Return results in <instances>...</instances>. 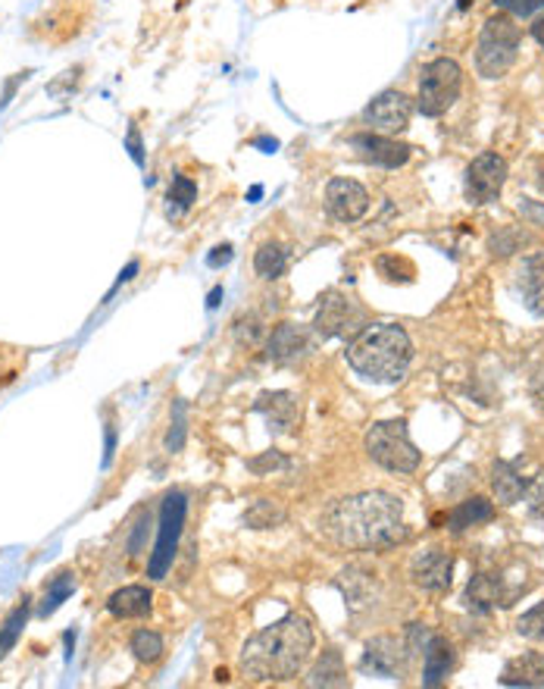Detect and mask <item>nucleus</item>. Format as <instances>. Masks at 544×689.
Returning a JSON list of instances; mask_svg holds the SVG:
<instances>
[{
  "label": "nucleus",
  "instance_id": "31",
  "mask_svg": "<svg viewBox=\"0 0 544 689\" xmlns=\"http://www.w3.org/2000/svg\"><path fill=\"white\" fill-rule=\"evenodd\" d=\"M267 335V327H263V320L257 317V313H248V317H242L238 323H235V342L238 345H260V339Z\"/></svg>",
  "mask_w": 544,
  "mask_h": 689
},
{
  "label": "nucleus",
  "instance_id": "2",
  "mask_svg": "<svg viewBox=\"0 0 544 689\" xmlns=\"http://www.w3.org/2000/svg\"><path fill=\"white\" fill-rule=\"evenodd\" d=\"M313 655V627L307 617L288 614L250 637L242 649V670L257 684H282L304 670Z\"/></svg>",
  "mask_w": 544,
  "mask_h": 689
},
{
  "label": "nucleus",
  "instance_id": "24",
  "mask_svg": "<svg viewBox=\"0 0 544 689\" xmlns=\"http://www.w3.org/2000/svg\"><path fill=\"white\" fill-rule=\"evenodd\" d=\"M254 270H257L260 280H279V276H285V270H288V248H282L275 242L260 245V251L254 255Z\"/></svg>",
  "mask_w": 544,
  "mask_h": 689
},
{
  "label": "nucleus",
  "instance_id": "17",
  "mask_svg": "<svg viewBox=\"0 0 544 689\" xmlns=\"http://www.w3.org/2000/svg\"><path fill=\"white\" fill-rule=\"evenodd\" d=\"M450 667H454V645H450L445 637L432 633L429 642L422 645V684H425V687L445 684Z\"/></svg>",
  "mask_w": 544,
  "mask_h": 689
},
{
  "label": "nucleus",
  "instance_id": "41",
  "mask_svg": "<svg viewBox=\"0 0 544 689\" xmlns=\"http://www.w3.org/2000/svg\"><path fill=\"white\" fill-rule=\"evenodd\" d=\"M532 395H535V402L544 408V367L535 373V380H532Z\"/></svg>",
  "mask_w": 544,
  "mask_h": 689
},
{
  "label": "nucleus",
  "instance_id": "9",
  "mask_svg": "<svg viewBox=\"0 0 544 689\" xmlns=\"http://www.w3.org/2000/svg\"><path fill=\"white\" fill-rule=\"evenodd\" d=\"M507 182V160L500 153H479L467 167V198L472 205H492L500 198Z\"/></svg>",
  "mask_w": 544,
  "mask_h": 689
},
{
  "label": "nucleus",
  "instance_id": "13",
  "mask_svg": "<svg viewBox=\"0 0 544 689\" xmlns=\"http://www.w3.org/2000/svg\"><path fill=\"white\" fill-rule=\"evenodd\" d=\"M354 151L360 153L367 163L385 167V170H397L410 160V148L404 142H397L395 135H382V132H367V135H354L350 138Z\"/></svg>",
  "mask_w": 544,
  "mask_h": 689
},
{
  "label": "nucleus",
  "instance_id": "28",
  "mask_svg": "<svg viewBox=\"0 0 544 689\" xmlns=\"http://www.w3.org/2000/svg\"><path fill=\"white\" fill-rule=\"evenodd\" d=\"M128 649L135 652L138 662L153 664L163 659V649H166V645H163V637H160V633H153V630H138V633L132 637V642H128Z\"/></svg>",
  "mask_w": 544,
  "mask_h": 689
},
{
  "label": "nucleus",
  "instance_id": "22",
  "mask_svg": "<svg viewBox=\"0 0 544 689\" xmlns=\"http://www.w3.org/2000/svg\"><path fill=\"white\" fill-rule=\"evenodd\" d=\"M520 292L526 307L544 317V255H532L520 267Z\"/></svg>",
  "mask_w": 544,
  "mask_h": 689
},
{
  "label": "nucleus",
  "instance_id": "11",
  "mask_svg": "<svg viewBox=\"0 0 544 689\" xmlns=\"http://www.w3.org/2000/svg\"><path fill=\"white\" fill-rule=\"evenodd\" d=\"M325 210L338 223H357L370 210V192L354 180H332L325 185Z\"/></svg>",
  "mask_w": 544,
  "mask_h": 689
},
{
  "label": "nucleus",
  "instance_id": "14",
  "mask_svg": "<svg viewBox=\"0 0 544 689\" xmlns=\"http://www.w3.org/2000/svg\"><path fill=\"white\" fill-rule=\"evenodd\" d=\"M407 642H397L395 637H379L372 639L363 652V670H372L379 677H388V680H397L404 677V664H407Z\"/></svg>",
  "mask_w": 544,
  "mask_h": 689
},
{
  "label": "nucleus",
  "instance_id": "1",
  "mask_svg": "<svg viewBox=\"0 0 544 689\" xmlns=\"http://www.w3.org/2000/svg\"><path fill=\"white\" fill-rule=\"evenodd\" d=\"M322 530L335 545L350 552L392 549L407 537L404 505L388 492H357L338 499L322 517Z\"/></svg>",
  "mask_w": 544,
  "mask_h": 689
},
{
  "label": "nucleus",
  "instance_id": "7",
  "mask_svg": "<svg viewBox=\"0 0 544 689\" xmlns=\"http://www.w3.org/2000/svg\"><path fill=\"white\" fill-rule=\"evenodd\" d=\"M185 510L188 502L182 492H170L163 499V510H160V537H157V549L150 555L148 574L150 580H163L166 570L173 567L175 549H178V537H182V524H185Z\"/></svg>",
  "mask_w": 544,
  "mask_h": 689
},
{
  "label": "nucleus",
  "instance_id": "4",
  "mask_svg": "<svg viewBox=\"0 0 544 689\" xmlns=\"http://www.w3.org/2000/svg\"><path fill=\"white\" fill-rule=\"evenodd\" d=\"M520 41H522L520 26H517L507 13H497V16H492V20L482 26L479 45H475V70H479V76H485V78L507 76V73H510V66L517 63Z\"/></svg>",
  "mask_w": 544,
  "mask_h": 689
},
{
  "label": "nucleus",
  "instance_id": "34",
  "mask_svg": "<svg viewBox=\"0 0 544 689\" xmlns=\"http://www.w3.org/2000/svg\"><path fill=\"white\" fill-rule=\"evenodd\" d=\"M182 442H185V405L182 402H175V420H173V430L166 435V448L170 452H178L182 448Z\"/></svg>",
  "mask_w": 544,
  "mask_h": 689
},
{
  "label": "nucleus",
  "instance_id": "33",
  "mask_svg": "<svg viewBox=\"0 0 544 689\" xmlns=\"http://www.w3.org/2000/svg\"><path fill=\"white\" fill-rule=\"evenodd\" d=\"M520 245H526V235H520V232H514V230H504L500 235H495V238L489 242L492 255H500V257L514 255Z\"/></svg>",
  "mask_w": 544,
  "mask_h": 689
},
{
  "label": "nucleus",
  "instance_id": "21",
  "mask_svg": "<svg viewBox=\"0 0 544 689\" xmlns=\"http://www.w3.org/2000/svg\"><path fill=\"white\" fill-rule=\"evenodd\" d=\"M153 608V592L148 587H123L107 599V612L113 617H145Z\"/></svg>",
  "mask_w": 544,
  "mask_h": 689
},
{
  "label": "nucleus",
  "instance_id": "26",
  "mask_svg": "<svg viewBox=\"0 0 544 689\" xmlns=\"http://www.w3.org/2000/svg\"><path fill=\"white\" fill-rule=\"evenodd\" d=\"M310 687H345V664H342V655L335 649L322 652L320 664L310 670Z\"/></svg>",
  "mask_w": 544,
  "mask_h": 689
},
{
  "label": "nucleus",
  "instance_id": "16",
  "mask_svg": "<svg viewBox=\"0 0 544 689\" xmlns=\"http://www.w3.org/2000/svg\"><path fill=\"white\" fill-rule=\"evenodd\" d=\"M307 352V332L295 323H279L267 339V358L272 364H295Z\"/></svg>",
  "mask_w": 544,
  "mask_h": 689
},
{
  "label": "nucleus",
  "instance_id": "46",
  "mask_svg": "<svg viewBox=\"0 0 544 689\" xmlns=\"http://www.w3.org/2000/svg\"><path fill=\"white\" fill-rule=\"evenodd\" d=\"M260 198H263V188H260V185H254V188L248 192V201H250V205H257Z\"/></svg>",
  "mask_w": 544,
  "mask_h": 689
},
{
  "label": "nucleus",
  "instance_id": "39",
  "mask_svg": "<svg viewBox=\"0 0 544 689\" xmlns=\"http://www.w3.org/2000/svg\"><path fill=\"white\" fill-rule=\"evenodd\" d=\"M232 260V245H220V248H213V255L207 257V263L213 267V270H220V267H225Z\"/></svg>",
  "mask_w": 544,
  "mask_h": 689
},
{
  "label": "nucleus",
  "instance_id": "20",
  "mask_svg": "<svg viewBox=\"0 0 544 689\" xmlns=\"http://www.w3.org/2000/svg\"><path fill=\"white\" fill-rule=\"evenodd\" d=\"M504 687H544V655L526 652L520 659L504 664L500 670Z\"/></svg>",
  "mask_w": 544,
  "mask_h": 689
},
{
  "label": "nucleus",
  "instance_id": "45",
  "mask_svg": "<svg viewBox=\"0 0 544 689\" xmlns=\"http://www.w3.org/2000/svg\"><path fill=\"white\" fill-rule=\"evenodd\" d=\"M257 148H267V153H272L279 148V142L275 138H257Z\"/></svg>",
  "mask_w": 544,
  "mask_h": 689
},
{
  "label": "nucleus",
  "instance_id": "8",
  "mask_svg": "<svg viewBox=\"0 0 544 689\" xmlns=\"http://www.w3.org/2000/svg\"><path fill=\"white\" fill-rule=\"evenodd\" d=\"M313 330L322 339H347V335H357L363 330V310L354 305L347 295L342 292H329L322 298L320 310H317V320H313Z\"/></svg>",
  "mask_w": 544,
  "mask_h": 689
},
{
  "label": "nucleus",
  "instance_id": "36",
  "mask_svg": "<svg viewBox=\"0 0 544 689\" xmlns=\"http://www.w3.org/2000/svg\"><path fill=\"white\" fill-rule=\"evenodd\" d=\"M495 7L514 13V16H532L535 10H542L544 0H495Z\"/></svg>",
  "mask_w": 544,
  "mask_h": 689
},
{
  "label": "nucleus",
  "instance_id": "18",
  "mask_svg": "<svg viewBox=\"0 0 544 689\" xmlns=\"http://www.w3.org/2000/svg\"><path fill=\"white\" fill-rule=\"evenodd\" d=\"M492 489H495L500 505H517L522 495H526V489H529V480L522 477L517 460H495V467H492Z\"/></svg>",
  "mask_w": 544,
  "mask_h": 689
},
{
  "label": "nucleus",
  "instance_id": "29",
  "mask_svg": "<svg viewBox=\"0 0 544 689\" xmlns=\"http://www.w3.org/2000/svg\"><path fill=\"white\" fill-rule=\"evenodd\" d=\"M73 589H75V577L73 574H60L53 583L48 587V592H45V605L38 608V614L41 617H48V614H53L70 595H73Z\"/></svg>",
  "mask_w": 544,
  "mask_h": 689
},
{
  "label": "nucleus",
  "instance_id": "43",
  "mask_svg": "<svg viewBox=\"0 0 544 689\" xmlns=\"http://www.w3.org/2000/svg\"><path fill=\"white\" fill-rule=\"evenodd\" d=\"M532 35H535V41L544 48V13L535 20V23H532Z\"/></svg>",
  "mask_w": 544,
  "mask_h": 689
},
{
  "label": "nucleus",
  "instance_id": "37",
  "mask_svg": "<svg viewBox=\"0 0 544 689\" xmlns=\"http://www.w3.org/2000/svg\"><path fill=\"white\" fill-rule=\"evenodd\" d=\"M248 467L254 473H267V470H279V467H288V458H282L279 452H267L263 458H250Z\"/></svg>",
  "mask_w": 544,
  "mask_h": 689
},
{
  "label": "nucleus",
  "instance_id": "27",
  "mask_svg": "<svg viewBox=\"0 0 544 689\" xmlns=\"http://www.w3.org/2000/svg\"><path fill=\"white\" fill-rule=\"evenodd\" d=\"M25 620H28V599H23L13 612L7 614V620H3V627H0V659L20 642Z\"/></svg>",
  "mask_w": 544,
  "mask_h": 689
},
{
  "label": "nucleus",
  "instance_id": "5",
  "mask_svg": "<svg viewBox=\"0 0 544 689\" xmlns=\"http://www.w3.org/2000/svg\"><path fill=\"white\" fill-rule=\"evenodd\" d=\"M367 455L392 473H413L420 467V452L407 433L404 420H382L367 433Z\"/></svg>",
  "mask_w": 544,
  "mask_h": 689
},
{
  "label": "nucleus",
  "instance_id": "32",
  "mask_svg": "<svg viewBox=\"0 0 544 689\" xmlns=\"http://www.w3.org/2000/svg\"><path fill=\"white\" fill-rule=\"evenodd\" d=\"M517 633L532 639V642H544V602H539L535 608H529V612L522 614L520 620H517Z\"/></svg>",
  "mask_w": 544,
  "mask_h": 689
},
{
  "label": "nucleus",
  "instance_id": "38",
  "mask_svg": "<svg viewBox=\"0 0 544 689\" xmlns=\"http://www.w3.org/2000/svg\"><path fill=\"white\" fill-rule=\"evenodd\" d=\"M125 148H128L132 160H135L138 167H145V145H141V132H138V126L128 128V135H125Z\"/></svg>",
  "mask_w": 544,
  "mask_h": 689
},
{
  "label": "nucleus",
  "instance_id": "44",
  "mask_svg": "<svg viewBox=\"0 0 544 689\" xmlns=\"http://www.w3.org/2000/svg\"><path fill=\"white\" fill-rule=\"evenodd\" d=\"M220 298H223V288L217 285V288L210 292V298H207V307H210V310H213V307H220Z\"/></svg>",
  "mask_w": 544,
  "mask_h": 689
},
{
  "label": "nucleus",
  "instance_id": "25",
  "mask_svg": "<svg viewBox=\"0 0 544 689\" xmlns=\"http://www.w3.org/2000/svg\"><path fill=\"white\" fill-rule=\"evenodd\" d=\"M285 520H288V510L282 508L279 502H272V499H260V502H254L245 510V524H248L250 530H275Z\"/></svg>",
  "mask_w": 544,
  "mask_h": 689
},
{
  "label": "nucleus",
  "instance_id": "6",
  "mask_svg": "<svg viewBox=\"0 0 544 689\" xmlns=\"http://www.w3.org/2000/svg\"><path fill=\"white\" fill-rule=\"evenodd\" d=\"M460 88H463V70L457 60L438 57V60L425 63L420 76V91H417V107L422 116L447 113L460 98Z\"/></svg>",
  "mask_w": 544,
  "mask_h": 689
},
{
  "label": "nucleus",
  "instance_id": "3",
  "mask_svg": "<svg viewBox=\"0 0 544 689\" xmlns=\"http://www.w3.org/2000/svg\"><path fill=\"white\" fill-rule=\"evenodd\" d=\"M413 360L410 335L395 323H372L363 327L347 345V364L370 383H400Z\"/></svg>",
  "mask_w": 544,
  "mask_h": 689
},
{
  "label": "nucleus",
  "instance_id": "42",
  "mask_svg": "<svg viewBox=\"0 0 544 689\" xmlns=\"http://www.w3.org/2000/svg\"><path fill=\"white\" fill-rule=\"evenodd\" d=\"M23 78L25 76H16V78H10V82H7V88H3V101H0V107H7V103L13 101V91H16V85H20Z\"/></svg>",
  "mask_w": 544,
  "mask_h": 689
},
{
  "label": "nucleus",
  "instance_id": "40",
  "mask_svg": "<svg viewBox=\"0 0 544 689\" xmlns=\"http://www.w3.org/2000/svg\"><path fill=\"white\" fill-rule=\"evenodd\" d=\"M135 273H138V260H132V263H128V267H125L123 273H120V280H116V285H113V292H116V288H123L125 282L132 280V276H135ZM113 292H110V295H107V302H110V298H113Z\"/></svg>",
  "mask_w": 544,
  "mask_h": 689
},
{
  "label": "nucleus",
  "instance_id": "10",
  "mask_svg": "<svg viewBox=\"0 0 544 689\" xmlns=\"http://www.w3.org/2000/svg\"><path fill=\"white\" fill-rule=\"evenodd\" d=\"M410 116H413V103L404 91H395V88L375 95L363 110V123L382 135H400L410 126Z\"/></svg>",
  "mask_w": 544,
  "mask_h": 689
},
{
  "label": "nucleus",
  "instance_id": "19",
  "mask_svg": "<svg viewBox=\"0 0 544 689\" xmlns=\"http://www.w3.org/2000/svg\"><path fill=\"white\" fill-rule=\"evenodd\" d=\"M257 410L267 417V423H270L272 430L285 433V430L295 427L297 398L292 392H263V395L257 398Z\"/></svg>",
  "mask_w": 544,
  "mask_h": 689
},
{
  "label": "nucleus",
  "instance_id": "12",
  "mask_svg": "<svg viewBox=\"0 0 544 689\" xmlns=\"http://www.w3.org/2000/svg\"><path fill=\"white\" fill-rule=\"evenodd\" d=\"M410 577L425 592H445L450 587V577H454V555L442 545L422 549L420 555H413V562H410Z\"/></svg>",
  "mask_w": 544,
  "mask_h": 689
},
{
  "label": "nucleus",
  "instance_id": "30",
  "mask_svg": "<svg viewBox=\"0 0 544 689\" xmlns=\"http://www.w3.org/2000/svg\"><path fill=\"white\" fill-rule=\"evenodd\" d=\"M170 201L175 205V213L188 210L198 201V182L188 180V176H175L173 185H170Z\"/></svg>",
  "mask_w": 544,
  "mask_h": 689
},
{
  "label": "nucleus",
  "instance_id": "35",
  "mask_svg": "<svg viewBox=\"0 0 544 689\" xmlns=\"http://www.w3.org/2000/svg\"><path fill=\"white\" fill-rule=\"evenodd\" d=\"M526 502H529V510H532L539 520H544V473H539L535 483L526 489Z\"/></svg>",
  "mask_w": 544,
  "mask_h": 689
},
{
  "label": "nucleus",
  "instance_id": "23",
  "mask_svg": "<svg viewBox=\"0 0 544 689\" xmlns=\"http://www.w3.org/2000/svg\"><path fill=\"white\" fill-rule=\"evenodd\" d=\"M495 517V505L489 499H467L463 505L450 510V533H463L470 527L489 524Z\"/></svg>",
  "mask_w": 544,
  "mask_h": 689
},
{
  "label": "nucleus",
  "instance_id": "15",
  "mask_svg": "<svg viewBox=\"0 0 544 689\" xmlns=\"http://www.w3.org/2000/svg\"><path fill=\"white\" fill-rule=\"evenodd\" d=\"M510 599H514V592H507L504 589V577L500 574H489V570H482V574H475L470 580V587H467V608L479 614H489L492 608H507L510 605Z\"/></svg>",
  "mask_w": 544,
  "mask_h": 689
}]
</instances>
